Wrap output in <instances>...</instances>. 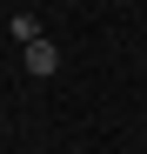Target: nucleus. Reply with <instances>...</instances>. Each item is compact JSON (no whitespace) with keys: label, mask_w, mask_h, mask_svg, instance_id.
Returning a JSON list of instances; mask_svg holds the SVG:
<instances>
[{"label":"nucleus","mask_w":147,"mask_h":154,"mask_svg":"<svg viewBox=\"0 0 147 154\" xmlns=\"http://www.w3.org/2000/svg\"><path fill=\"white\" fill-rule=\"evenodd\" d=\"M7 34H14L20 47H34V40H40V20H34V14H14V27H7Z\"/></svg>","instance_id":"nucleus-2"},{"label":"nucleus","mask_w":147,"mask_h":154,"mask_svg":"<svg viewBox=\"0 0 147 154\" xmlns=\"http://www.w3.org/2000/svg\"><path fill=\"white\" fill-rule=\"evenodd\" d=\"M20 60H27L34 81H54V74H60V47L54 40H34V47H20Z\"/></svg>","instance_id":"nucleus-1"}]
</instances>
